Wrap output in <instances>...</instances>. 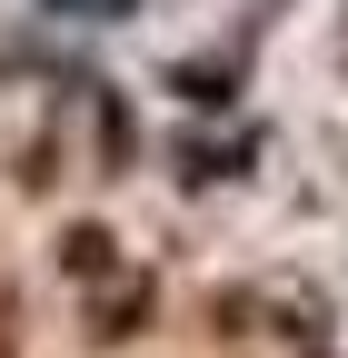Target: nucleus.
Here are the masks:
<instances>
[{
    "label": "nucleus",
    "mask_w": 348,
    "mask_h": 358,
    "mask_svg": "<svg viewBox=\"0 0 348 358\" xmlns=\"http://www.w3.org/2000/svg\"><path fill=\"white\" fill-rule=\"evenodd\" d=\"M159 159H169V189H189V199L199 189H239V179L269 159V129L259 120H189Z\"/></svg>",
    "instance_id": "f257e3e1"
},
{
    "label": "nucleus",
    "mask_w": 348,
    "mask_h": 358,
    "mask_svg": "<svg viewBox=\"0 0 348 358\" xmlns=\"http://www.w3.org/2000/svg\"><path fill=\"white\" fill-rule=\"evenodd\" d=\"M159 90H169L189 120H239V90H249V40H219V50H180V60L159 70Z\"/></svg>",
    "instance_id": "f03ea898"
},
{
    "label": "nucleus",
    "mask_w": 348,
    "mask_h": 358,
    "mask_svg": "<svg viewBox=\"0 0 348 358\" xmlns=\"http://www.w3.org/2000/svg\"><path fill=\"white\" fill-rule=\"evenodd\" d=\"M150 329H159V279H150L140 259H129L110 289H80V338H90V348H129V338H150Z\"/></svg>",
    "instance_id": "7ed1b4c3"
},
{
    "label": "nucleus",
    "mask_w": 348,
    "mask_h": 358,
    "mask_svg": "<svg viewBox=\"0 0 348 358\" xmlns=\"http://www.w3.org/2000/svg\"><path fill=\"white\" fill-rule=\"evenodd\" d=\"M50 259H60V279H70V289H110L119 268H129V239L110 229V219H70V229L50 239Z\"/></svg>",
    "instance_id": "20e7f679"
},
{
    "label": "nucleus",
    "mask_w": 348,
    "mask_h": 358,
    "mask_svg": "<svg viewBox=\"0 0 348 358\" xmlns=\"http://www.w3.org/2000/svg\"><path fill=\"white\" fill-rule=\"evenodd\" d=\"M90 140H100V179H129L140 169V110H129V90H100V110H90Z\"/></svg>",
    "instance_id": "39448f33"
},
{
    "label": "nucleus",
    "mask_w": 348,
    "mask_h": 358,
    "mask_svg": "<svg viewBox=\"0 0 348 358\" xmlns=\"http://www.w3.org/2000/svg\"><path fill=\"white\" fill-rule=\"evenodd\" d=\"M60 179H70V169H60V140H20V150H10V189H20V199H50Z\"/></svg>",
    "instance_id": "423d86ee"
},
{
    "label": "nucleus",
    "mask_w": 348,
    "mask_h": 358,
    "mask_svg": "<svg viewBox=\"0 0 348 358\" xmlns=\"http://www.w3.org/2000/svg\"><path fill=\"white\" fill-rule=\"evenodd\" d=\"M70 20H140V0H70Z\"/></svg>",
    "instance_id": "0eeeda50"
},
{
    "label": "nucleus",
    "mask_w": 348,
    "mask_h": 358,
    "mask_svg": "<svg viewBox=\"0 0 348 358\" xmlns=\"http://www.w3.org/2000/svg\"><path fill=\"white\" fill-rule=\"evenodd\" d=\"M0 358H20V329H10V308H0Z\"/></svg>",
    "instance_id": "6e6552de"
},
{
    "label": "nucleus",
    "mask_w": 348,
    "mask_h": 358,
    "mask_svg": "<svg viewBox=\"0 0 348 358\" xmlns=\"http://www.w3.org/2000/svg\"><path fill=\"white\" fill-rule=\"evenodd\" d=\"M40 10H70V0H40Z\"/></svg>",
    "instance_id": "1a4fd4ad"
},
{
    "label": "nucleus",
    "mask_w": 348,
    "mask_h": 358,
    "mask_svg": "<svg viewBox=\"0 0 348 358\" xmlns=\"http://www.w3.org/2000/svg\"><path fill=\"white\" fill-rule=\"evenodd\" d=\"M319 358H338V348H319Z\"/></svg>",
    "instance_id": "9d476101"
}]
</instances>
